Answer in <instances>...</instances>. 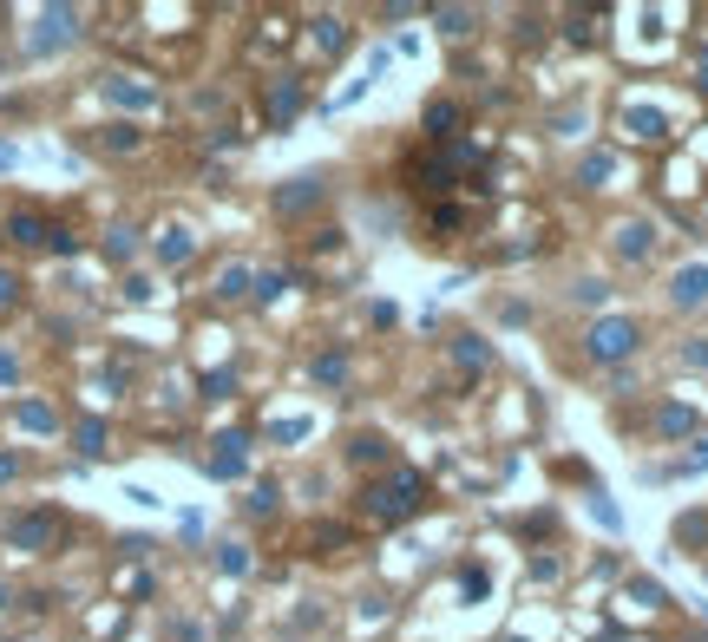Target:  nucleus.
<instances>
[{
    "label": "nucleus",
    "mask_w": 708,
    "mask_h": 642,
    "mask_svg": "<svg viewBox=\"0 0 708 642\" xmlns=\"http://www.w3.org/2000/svg\"><path fill=\"white\" fill-rule=\"evenodd\" d=\"M636 341H643V328L636 321H597V328H590L584 334V348H590V360H623V354H636Z\"/></svg>",
    "instance_id": "obj_1"
},
{
    "label": "nucleus",
    "mask_w": 708,
    "mask_h": 642,
    "mask_svg": "<svg viewBox=\"0 0 708 642\" xmlns=\"http://www.w3.org/2000/svg\"><path fill=\"white\" fill-rule=\"evenodd\" d=\"M420 492H427V485H420V472H393V479L381 492H367V498H374L381 518H407V512H420Z\"/></svg>",
    "instance_id": "obj_2"
},
{
    "label": "nucleus",
    "mask_w": 708,
    "mask_h": 642,
    "mask_svg": "<svg viewBox=\"0 0 708 642\" xmlns=\"http://www.w3.org/2000/svg\"><path fill=\"white\" fill-rule=\"evenodd\" d=\"M7 544L14 551H53V544H60V518H53V512H26V518L7 524Z\"/></svg>",
    "instance_id": "obj_3"
},
{
    "label": "nucleus",
    "mask_w": 708,
    "mask_h": 642,
    "mask_svg": "<svg viewBox=\"0 0 708 642\" xmlns=\"http://www.w3.org/2000/svg\"><path fill=\"white\" fill-rule=\"evenodd\" d=\"M669 302H675V309H702V302H708V263H695V269L675 275V283H669Z\"/></svg>",
    "instance_id": "obj_4"
},
{
    "label": "nucleus",
    "mask_w": 708,
    "mask_h": 642,
    "mask_svg": "<svg viewBox=\"0 0 708 642\" xmlns=\"http://www.w3.org/2000/svg\"><path fill=\"white\" fill-rule=\"evenodd\" d=\"M315 197H322V177H296L289 190H276V210H282V216H296V210H308Z\"/></svg>",
    "instance_id": "obj_5"
},
{
    "label": "nucleus",
    "mask_w": 708,
    "mask_h": 642,
    "mask_svg": "<svg viewBox=\"0 0 708 642\" xmlns=\"http://www.w3.org/2000/svg\"><path fill=\"white\" fill-rule=\"evenodd\" d=\"M296 111H302V86H296V79H282V86L269 92V125L282 131V125L296 119Z\"/></svg>",
    "instance_id": "obj_6"
},
{
    "label": "nucleus",
    "mask_w": 708,
    "mask_h": 642,
    "mask_svg": "<svg viewBox=\"0 0 708 642\" xmlns=\"http://www.w3.org/2000/svg\"><path fill=\"white\" fill-rule=\"evenodd\" d=\"M7 236H14V243H26V249H34V243H46V236H53V223H46V216H34V210H20V216L7 223Z\"/></svg>",
    "instance_id": "obj_7"
},
{
    "label": "nucleus",
    "mask_w": 708,
    "mask_h": 642,
    "mask_svg": "<svg viewBox=\"0 0 708 642\" xmlns=\"http://www.w3.org/2000/svg\"><path fill=\"white\" fill-rule=\"evenodd\" d=\"M210 472H217V479H237V472H243V439H217Z\"/></svg>",
    "instance_id": "obj_8"
},
{
    "label": "nucleus",
    "mask_w": 708,
    "mask_h": 642,
    "mask_svg": "<svg viewBox=\"0 0 708 642\" xmlns=\"http://www.w3.org/2000/svg\"><path fill=\"white\" fill-rule=\"evenodd\" d=\"M623 125H630L636 138H663L669 131V119H663V111H649V105H630V111H623Z\"/></svg>",
    "instance_id": "obj_9"
},
{
    "label": "nucleus",
    "mask_w": 708,
    "mask_h": 642,
    "mask_svg": "<svg viewBox=\"0 0 708 642\" xmlns=\"http://www.w3.org/2000/svg\"><path fill=\"white\" fill-rule=\"evenodd\" d=\"M190 249H197L190 230H164L158 236V263H190Z\"/></svg>",
    "instance_id": "obj_10"
},
{
    "label": "nucleus",
    "mask_w": 708,
    "mask_h": 642,
    "mask_svg": "<svg viewBox=\"0 0 708 642\" xmlns=\"http://www.w3.org/2000/svg\"><path fill=\"white\" fill-rule=\"evenodd\" d=\"M649 236H656V230H649V223H623V236H616V249H623V256H649Z\"/></svg>",
    "instance_id": "obj_11"
},
{
    "label": "nucleus",
    "mask_w": 708,
    "mask_h": 642,
    "mask_svg": "<svg viewBox=\"0 0 708 642\" xmlns=\"http://www.w3.org/2000/svg\"><path fill=\"white\" fill-rule=\"evenodd\" d=\"M315 380L322 387H342L348 380V354H315Z\"/></svg>",
    "instance_id": "obj_12"
},
{
    "label": "nucleus",
    "mask_w": 708,
    "mask_h": 642,
    "mask_svg": "<svg viewBox=\"0 0 708 642\" xmlns=\"http://www.w3.org/2000/svg\"><path fill=\"white\" fill-rule=\"evenodd\" d=\"M604 177H610V151H590V158H584V171H577V184H584V190H597Z\"/></svg>",
    "instance_id": "obj_13"
},
{
    "label": "nucleus",
    "mask_w": 708,
    "mask_h": 642,
    "mask_svg": "<svg viewBox=\"0 0 708 642\" xmlns=\"http://www.w3.org/2000/svg\"><path fill=\"white\" fill-rule=\"evenodd\" d=\"M20 426H34V433H53L60 420H53V407H46V400H26V407H20Z\"/></svg>",
    "instance_id": "obj_14"
},
{
    "label": "nucleus",
    "mask_w": 708,
    "mask_h": 642,
    "mask_svg": "<svg viewBox=\"0 0 708 642\" xmlns=\"http://www.w3.org/2000/svg\"><path fill=\"white\" fill-rule=\"evenodd\" d=\"M452 354H460L466 368H486V341H479V334H460V341H452Z\"/></svg>",
    "instance_id": "obj_15"
},
{
    "label": "nucleus",
    "mask_w": 708,
    "mask_h": 642,
    "mask_svg": "<svg viewBox=\"0 0 708 642\" xmlns=\"http://www.w3.org/2000/svg\"><path fill=\"white\" fill-rule=\"evenodd\" d=\"M243 289H249V269H223V275H217V295H230V302H237Z\"/></svg>",
    "instance_id": "obj_16"
},
{
    "label": "nucleus",
    "mask_w": 708,
    "mask_h": 642,
    "mask_svg": "<svg viewBox=\"0 0 708 642\" xmlns=\"http://www.w3.org/2000/svg\"><path fill=\"white\" fill-rule=\"evenodd\" d=\"M689 426H695V413H689V407H663V433H669V439H675V433H689Z\"/></svg>",
    "instance_id": "obj_17"
},
{
    "label": "nucleus",
    "mask_w": 708,
    "mask_h": 642,
    "mask_svg": "<svg viewBox=\"0 0 708 642\" xmlns=\"http://www.w3.org/2000/svg\"><path fill=\"white\" fill-rule=\"evenodd\" d=\"M79 453H92V459L105 453V426H99V420H86V426H79Z\"/></svg>",
    "instance_id": "obj_18"
},
{
    "label": "nucleus",
    "mask_w": 708,
    "mask_h": 642,
    "mask_svg": "<svg viewBox=\"0 0 708 642\" xmlns=\"http://www.w3.org/2000/svg\"><path fill=\"white\" fill-rule=\"evenodd\" d=\"M99 145H105V151H131V145H138V131H131V125H112Z\"/></svg>",
    "instance_id": "obj_19"
},
{
    "label": "nucleus",
    "mask_w": 708,
    "mask_h": 642,
    "mask_svg": "<svg viewBox=\"0 0 708 642\" xmlns=\"http://www.w3.org/2000/svg\"><path fill=\"white\" fill-rule=\"evenodd\" d=\"M440 26H446L452 40H466V34H472V7H460V14H440Z\"/></svg>",
    "instance_id": "obj_20"
},
{
    "label": "nucleus",
    "mask_w": 708,
    "mask_h": 642,
    "mask_svg": "<svg viewBox=\"0 0 708 642\" xmlns=\"http://www.w3.org/2000/svg\"><path fill=\"white\" fill-rule=\"evenodd\" d=\"M105 256L125 263V256H131V230H112V236H105Z\"/></svg>",
    "instance_id": "obj_21"
},
{
    "label": "nucleus",
    "mask_w": 708,
    "mask_h": 642,
    "mask_svg": "<svg viewBox=\"0 0 708 642\" xmlns=\"http://www.w3.org/2000/svg\"><path fill=\"white\" fill-rule=\"evenodd\" d=\"M14 302H20V275L0 269V309H14Z\"/></svg>",
    "instance_id": "obj_22"
},
{
    "label": "nucleus",
    "mask_w": 708,
    "mask_h": 642,
    "mask_svg": "<svg viewBox=\"0 0 708 642\" xmlns=\"http://www.w3.org/2000/svg\"><path fill=\"white\" fill-rule=\"evenodd\" d=\"M315 40L335 53V46H342V26H335V20H315Z\"/></svg>",
    "instance_id": "obj_23"
},
{
    "label": "nucleus",
    "mask_w": 708,
    "mask_h": 642,
    "mask_svg": "<svg viewBox=\"0 0 708 642\" xmlns=\"http://www.w3.org/2000/svg\"><path fill=\"white\" fill-rule=\"evenodd\" d=\"M14 472H20V459H14V453H0V485H7Z\"/></svg>",
    "instance_id": "obj_24"
},
{
    "label": "nucleus",
    "mask_w": 708,
    "mask_h": 642,
    "mask_svg": "<svg viewBox=\"0 0 708 642\" xmlns=\"http://www.w3.org/2000/svg\"><path fill=\"white\" fill-rule=\"evenodd\" d=\"M702 86H708V53H702Z\"/></svg>",
    "instance_id": "obj_25"
}]
</instances>
